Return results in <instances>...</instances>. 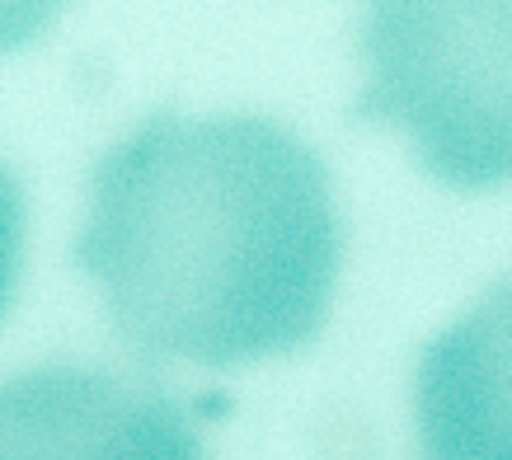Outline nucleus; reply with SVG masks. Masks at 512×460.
<instances>
[{
    "instance_id": "f257e3e1",
    "label": "nucleus",
    "mask_w": 512,
    "mask_h": 460,
    "mask_svg": "<svg viewBox=\"0 0 512 460\" xmlns=\"http://www.w3.org/2000/svg\"><path fill=\"white\" fill-rule=\"evenodd\" d=\"M76 259L137 353L240 367L325 329L343 221L325 160L273 118L156 113L99 155Z\"/></svg>"
},
{
    "instance_id": "f03ea898",
    "label": "nucleus",
    "mask_w": 512,
    "mask_h": 460,
    "mask_svg": "<svg viewBox=\"0 0 512 460\" xmlns=\"http://www.w3.org/2000/svg\"><path fill=\"white\" fill-rule=\"evenodd\" d=\"M357 123L456 193L512 184V0H357Z\"/></svg>"
},
{
    "instance_id": "7ed1b4c3",
    "label": "nucleus",
    "mask_w": 512,
    "mask_h": 460,
    "mask_svg": "<svg viewBox=\"0 0 512 460\" xmlns=\"http://www.w3.org/2000/svg\"><path fill=\"white\" fill-rule=\"evenodd\" d=\"M0 460H207L160 385L104 367H38L0 385Z\"/></svg>"
},
{
    "instance_id": "20e7f679",
    "label": "nucleus",
    "mask_w": 512,
    "mask_h": 460,
    "mask_svg": "<svg viewBox=\"0 0 512 460\" xmlns=\"http://www.w3.org/2000/svg\"><path fill=\"white\" fill-rule=\"evenodd\" d=\"M414 423L419 460H512V277L428 343Z\"/></svg>"
},
{
    "instance_id": "39448f33",
    "label": "nucleus",
    "mask_w": 512,
    "mask_h": 460,
    "mask_svg": "<svg viewBox=\"0 0 512 460\" xmlns=\"http://www.w3.org/2000/svg\"><path fill=\"white\" fill-rule=\"evenodd\" d=\"M19 263H24V193H19L15 174L0 165V315L15 296Z\"/></svg>"
},
{
    "instance_id": "423d86ee",
    "label": "nucleus",
    "mask_w": 512,
    "mask_h": 460,
    "mask_svg": "<svg viewBox=\"0 0 512 460\" xmlns=\"http://www.w3.org/2000/svg\"><path fill=\"white\" fill-rule=\"evenodd\" d=\"M71 0H0V57L38 43Z\"/></svg>"
}]
</instances>
